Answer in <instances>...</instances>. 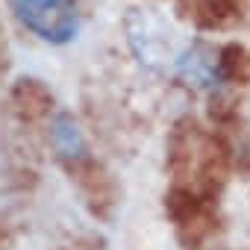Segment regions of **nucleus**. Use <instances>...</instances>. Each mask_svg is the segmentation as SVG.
Segmentation results:
<instances>
[{"label": "nucleus", "mask_w": 250, "mask_h": 250, "mask_svg": "<svg viewBox=\"0 0 250 250\" xmlns=\"http://www.w3.org/2000/svg\"><path fill=\"white\" fill-rule=\"evenodd\" d=\"M50 145L65 162H83L88 156L85 133L77 124V118L68 115V112H53V118H50Z\"/></svg>", "instance_id": "nucleus-2"}, {"label": "nucleus", "mask_w": 250, "mask_h": 250, "mask_svg": "<svg viewBox=\"0 0 250 250\" xmlns=\"http://www.w3.org/2000/svg\"><path fill=\"white\" fill-rule=\"evenodd\" d=\"M9 9L24 30L47 44H71L80 36L77 0H9Z\"/></svg>", "instance_id": "nucleus-1"}]
</instances>
